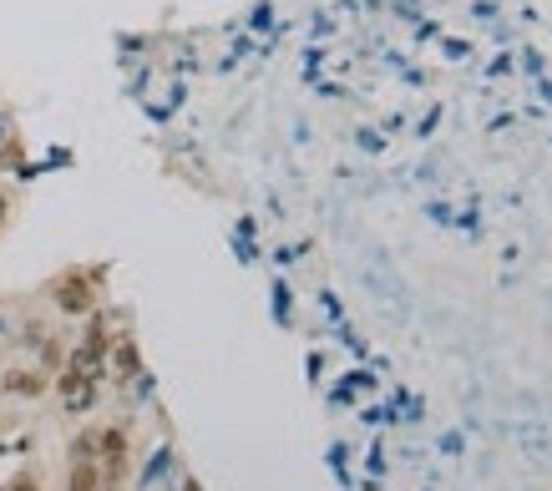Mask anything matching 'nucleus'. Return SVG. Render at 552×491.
Listing matches in <instances>:
<instances>
[{"label": "nucleus", "instance_id": "f257e3e1", "mask_svg": "<svg viewBox=\"0 0 552 491\" xmlns=\"http://www.w3.org/2000/svg\"><path fill=\"white\" fill-rule=\"evenodd\" d=\"M112 486L117 481L97 461V436H82L76 441V456H71V491H112Z\"/></svg>", "mask_w": 552, "mask_h": 491}, {"label": "nucleus", "instance_id": "f03ea898", "mask_svg": "<svg viewBox=\"0 0 552 491\" xmlns=\"http://www.w3.org/2000/svg\"><path fill=\"white\" fill-rule=\"evenodd\" d=\"M92 395H97V380H92L87 370H66V375H61V400H66V411H87Z\"/></svg>", "mask_w": 552, "mask_h": 491}, {"label": "nucleus", "instance_id": "7ed1b4c3", "mask_svg": "<svg viewBox=\"0 0 552 491\" xmlns=\"http://www.w3.org/2000/svg\"><path fill=\"white\" fill-rule=\"evenodd\" d=\"M11 491H36V481H31V476H21V481H16Z\"/></svg>", "mask_w": 552, "mask_h": 491}, {"label": "nucleus", "instance_id": "20e7f679", "mask_svg": "<svg viewBox=\"0 0 552 491\" xmlns=\"http://www.w3.org/2000/svg\"><path fill=\"white\" fill-rule=\"evenodd\" d=\"M6 208H11V198H6V193H0V223H6Z\"/></svg>", "mask_w": 552, "mask_h": 491}]
</instances>
